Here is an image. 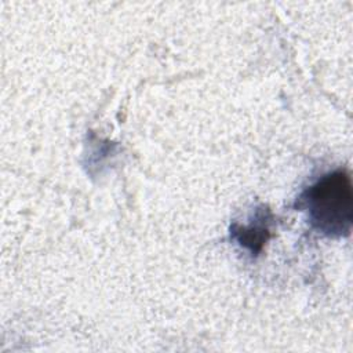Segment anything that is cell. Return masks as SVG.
I'll use <instances>...</instances> for the list:
<instances>
[{
	"mask_svg": "<svg viewBox=\"0 0 353 353\" xmlns=\"http://www.w3.org/2000/svg\"><path fill=\"white\" fill-rule=\"evenodd\" d=\"M301 207L307 212L312 226L328 237L350 233L353 222V193L350 176L345 170L323 175L301 196Z\"/></svg>",
	"mask_w": 353,
	"mask_h": 353,
	"instance_id": "6da1fadb",
	"label": "cell"
},
{
	"mask_svg": "<svg viewBox=\"0 0 353 353\" xmlns=\"http://www.w3.org/2000/svg\"><path fill=\"white\" fill-rule=\"evenodd\" d=\"M239 241L248 247L251 251H259L263 245V243L268 239V228L265 223L255 221V225H250V226H240L239 229L234 230Z\"/></svg>",
	"mask_w": 353,
	"mask_h": 353,
	"instance_id": "7a4b0ae2",
	"label": "cell"
}]
</instances>
